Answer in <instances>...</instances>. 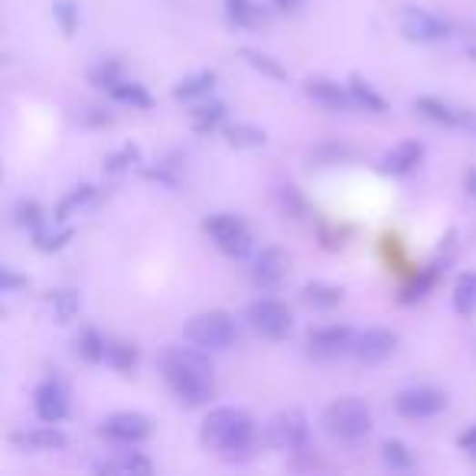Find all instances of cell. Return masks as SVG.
Returning <instances> with one entry per match:
<instances>
[{"label":"cell","instance_id":"obj_1","mask_svg":"<svg viewBox=\"0 0 476 476\" xmlns=\"http://www.w3.org/2000/svg\"><path fill=\"white\" fill-rule=\"evenodd\" d=\"M164 379L170 382L173 395L189 408H199L216 395V375H212V362L203 356V349H167L164 360Z\"/></svg>","mask_w":476,"mask_h":476},{"label":"cell","instance_id":"obj_13","mask_svg":"<svg viewBox=\"0 0 476 476\" xmlns=\"http://www.w3.org/2000/svg\"><path fill=\"white\" fill-rule=\"evenodd\" d=\"M33 408L43 424H59L69 414V395L59 382H43L33 391Z\"/></svg>","mask_w":476,"mask_h":476},{"label":"cell","instance_id":"obj_18","mask_svg":"<svg viewBox=\"0 0 476 476\" xmlns=\"http://www.w3.org/2000/svg\"><path fill=\"white\" fill-rule=\"evenodd\" d=\"M95 473H121V476H147L154 473V463L144 457L141 451H117L111 453L108 461L95 463Z\"/></svg>","mask_w":476,"mask_h":476},{"label":"cell","instance_id":"obj_40","mask_svg":"<svg viewBox=\"0 0 476 476\" xmlns=\"http://www.w3.org/2000/svg\"><path fill=\"white\" fill-rule=\"evenodd\" d=\"M0 284H4V294H14V290H26V278H20V274H14L10 268H4V278H0Z\"/></svg>","mask_w":476,"mask_h":476},{"label":"cell","instance_id":"obj_9","mask_svg":"<svg viewBox=\"0 0 476 476\" xmlns=\"http://www.w3.org/2000/svg\"><path fill=\"white\" fill-rule=\"evenodd\" d=\"M447 408V395L430 385H418V389H405L395 395V411L401 418H434Z\"/></svg>","mask_w":476,"mask_h":476},{"label":"cell","instance_id":"obj_27","mask_svg":"<svg viewBox=\"0 0 476 476\" xmlns=\"http://www.w3.org/2000/svg\"><path fill=\"white\" fill-rule=\"evenodd\" d=\"M349 92H352V102L360 105V108L372 111V115H382V111H385V98L375 92V88L369 86L362 76H352L349 78Z\"/></svg>","mask_w":476,"mask_h":476},{"label":"cell","instance_id":"obj_16","mask_svg":"<svg viewBox=\"0 0 476 476\" xmlns=\"http://www.w3.org/2000/svg\"><path fill=\"white\" fill-rule=\"evenodd\" d=\"M414 111H418V115H424L428 121H434V125H447V127L476 125L473 115H467V111H461V108H453V105L441 102V98H434V95H421V98H414Z\"/></svg>","mask_w":476,"mask_h":476},{"label":"cell","instance_id":"obj_14","mask_svg":"<svg viewBox=\"0 0 476 476\" xmlns=\"http://www.w3.org/2000/svg\"><path fill=\"white\" fill-rule=\"evenodd\" d=\"M288 268H290L288 251L278 248V245H268V248L261 251V255H258L255 268H251V278H255L258 288L271 290V288H278V284L284 281V274H288Z\"/></svg>","mask_w":476,"mask_h":476},{"label":"cell","instance_id":"obj_21","mask_svg":"<svg viewBox=\"0 0 476 476\" xmlns=\"http://www.w3.org/2000/svg\"><path fill=\"white\" fill-rule=\"evenodd\" d=\"M343 288H336V284L310 281L304 288V304L313 307V310H333V307L343 304Z\"/></svg>","mask_w":476,"mask_h":476},{"label":"cell","instance_id":"obj_39","mask_svg":"<svg viewBox=\"0 0 476 476\" xmlns=\"http://www.w3.org/2000/svg\"><path fill=\"white\" fill-rule=\"evenodd\" d=\"M281 209L288 212V216H294V219H300L307 212V206H304V199L297 196V189L294 187H281Z\"/></svg>","mask_w":476,"mask_h":476},{"label":"cell","instance_id":"obj_29","mask_svg":"<svg viewBox=\"0 0 476 476\" xmlns=\"http://www.w3.org/2000/svg\"><path fill=\"white\" fill-rule=\"evenodd\" d=\"M226 141L232 144V147H265L268 134L255 125H228Z\"/></svg>","mask_w":476,"mask_h":476},{"label":"cell","instance_id":"obj_15","mask_svg":"<svg viewBox=\"0 0 476 476\" xmlns=\"http://www.w3.org/2000/svg\"><path fill=\"white\" fill-rule=\"evenodd\" d=\"M304 95L307 98H313L317 105H323V108H333V111H346L356 105L352 102L349 86H339V82H333V78H307Z\"/></svg>","mask_w":476,"mask_h":476},{"label":"cell","instance_id":"obj_37","mask_svg":"<svg viewBox=\"0 0 476 476\" xmlns=\"http://www.w3.org/2000/svg\"><path fill=\"white\" fill-rule=\"evenodd\" d=\"M53 14H56V20H59V30H63L66 36H72L76 26H78V7L76 4H72V0H56Z\"/></svg>","mask_w":476,"mask_h":476},{"label":"cell","instance_id":"obj_3","mask_svg":"<svg viewBox=\"0 0 476 476\" xmlns=\"http://www.w3.org/2000/svg\"><path fill=\"white\" fill-rule=\"evenodd\" d=\"M323 428H327L329 438L336 441H362L372 430V411H369L366 401L352 399V395H346V399H336L327 405V411H323Z\"/></svg>","mask_w":476,"mask_h":476},{"label":"cell","instance_id":"obj_45","mask_svg":"<svg viewBox=\"0 0 476 476\" xmlns=\"http://www.w3.org/2000/svg\"><path fill=\"white\" fill-rule=\"evenodd\" d=\"M467 56H470V59H473V63H476V46H470V49H467Z\"/></svg>","mask_w":476,"mask_h":476},{"label":"cell","instance_id":"obj_33","mask_svg":"<svg viewBox=\"0 0 476 476\" xmlns=\"http://www.w3.org/2000/svg\"><path fill=\"white\" fill-rule=\"evenodd\" d=\"M137 160H141V147H137V144H125V147H117L115 154L105 157V170L125 173V170H131Z\"/></svg>","mask_w":476,"mask_h":476},{"label":"cell","instance_id":"obj_28","mask_svg":"<svg viewBox=\"0 0 476 476\" xmlns=\"http://www.w3.org/2000/svg\"><path fill=\"white\" fill-rule=\"evenodd\" d=\"M105 349H108V339H105L98 329H82V336L76 339V352L82 356L86 362H102L105 360Z\"/></svg>","mask_w":476,"mask_h":476},{"label":"cell","instance_id":"obj_25","mask_svg":"<svg viewBox=\"0 0 476 476\" xmlns=\"http://www.w3.org/2000/svg\"><path fill=\"white\" fill-rule=\"evenodd\" d=\"M453 310L463 313V317L476 313V271L457 278V284H453Z\"/></svg>","mask_w":476,"mask_h":476},{"label":"cell","instance_id":"obj_30","mask_svg":"<svg viewBox=\"0 0 476 476\" xmlns=\"http://www.w3.org/2000/svg\"><path fill=\"white\" fill-rule=\"evenodd\" d=\"M92 199H95V187H76L63 203H59V209H56V222L72 219V216H76L78 209H86Z\"/></svg>","mask_w":476,"mask_h":476},{"label":"cell","instance_id":"obj_35","mask_svg":"<svg viewBox=\"0 0 476 476\" xmlns=\"http://www.w3.org/2000/svg\"><path fill=\"white\" fill-rule=\"evenodd\" d=\"M14 219L16 226L36 232V228H43V209H39V203H33V199H20V203L14 206Z\"/></svg>","mask_w":476,"mask_h":476},{"label":"cell","instance_id":"obj_5","mask_svg":"<svg viewBox=\"0 0 476 476\" xmlns=\"http://www.w3.org/2000/svg\"><path fill=\"white\" fill-rule=\"evenodd\" d=\"M203 232L209 235L212 242H216V248L228 258H245L251 251V245H255L248 226H245L238 216H232V212H216V216H209V219L203 222Z\"/></svg>","mask_w":476,"mask_h":476},{"label":"cell","instance_id":"obj_34","mask_svg":"<svg viewBox=\"0 0 476 476\" xmlns=\"http://www.w3.org/2000/svg\"><path fill=\"white\" fill-rule=\"evenodd\" d=\"M382 463L391 470H411L414 467V457L401 441H385L382 444Z\"/></svg>","mask_w":476,"mask_h":476},{"label":"cell","instance_id":"obj_4","mask_svg":"<svg viewBox=\"0 0 476 476\" xmlns=\"http://www.w3.org/2000/svg\"><path fill=\"white\" fill-rule=\"evenodd\" d=\"M183 339L206 352H216V349H228L235 346L238 339V327L228 313L222 310H206V313H196L189 317V323L183 327Z\"/></svg>","mask_w":476,"mask_h":476},{"label":"cell","instance_id":"obj_22","mask_svg":"<svg viewBox=\"0 0 476 476\" xmlns=\"http://www.w3.org/2000/svg\"><path fill=\"white\" fill-rule=\"evenodd\" d=\"M226 14L235 26H245V30H255V26L265 24V14L255 0H226Z\"/></svg>","mask_w":476,"mask_h":476},{"label":"cell","instance_id":"obj_42","mask_svg":"<svg viewBox=\"0 0 476 476\" xmlns=\"http://www.w3.org/2000/svg\"><path fill=\"white\" fill-rule=\"evenodd\" d=\"M111 117L108 115H102L98 108H88V115H86V125H108Z\"/></svg>","mask_w":476,"mask_h":476},{"label":"cell","instance_id":"obj_2","mask_svg":"<svg viewBox=\"0 0 476 476\" xmlns=\"http://www.w3.org/2000/svg\"><path fill=\"white\" fill-rule=\"evenodd\" d=\"M203 444L226 457H245L255 444V421L242 408H216L203 421Z\"/></svg>","mask_w":476,"mask_h":476},{"label":"cell","instance_id":"obj_26","mask_svg":"<svg viewBox=\"0 0 476 476\" xmlns=\"http://www.w3.org/2000/svg\"><path fill=\"white\" fill-rule=\"evenodd\" d=\"M105 362L117 372H134L137 366V346L134 343H121V339H108V349H105Z\"/></svg>","mask_w":476,"mask_h":476},{"label":"cell","instance_id":"obj_41","mask_svg":"<svg viewBox=\"0 0 476 476\" xmlns=\"http://www.w3.org/2000/svg\"><path fill=\"white\" fill-rule=\"evenodd\" d=\"M430 281H434V271H424L421 281H414L411 288L405 290V300H414V297H424V290L430 288Z\"/></svg>","mask_w":476,"mask_h":476},{"label":"cell","instance_id":"obj_17","mask_svg":"<svg viewBox=\"0 0 476 476\" xmlns=\"http://www.w3.org/2000/svg\"><path fill=\"white\" fill-rule=\"evenodd\" d=\"M424 160V144L421 141H401L382 157V173H391V177H405L414 167Z\"/></svg>","mask_w":476,"mask_h":476},{"label":"cell","instance_id":"obj_36","mask_svg":"<svg viewBox=\"0 0 476 476\" xmlns=\"http://www.w3.org/2000/svg\"><path fill=\"white\" fill-rule=\"evenodd\" d=\"M72 238V228H59V232H46V228H36L33 232V245L39 251H59Z\"/></svg>","mask_w":476,"mask_h":476},{"label":"cell","instance_id":"obj_12","mask_svg":"<svg viewBox=\"0 0 476 476\" xmlns=\"http://www.w3.org/2000/svg\"><path fill=\"white\" fill-rule=\"evenodd\" d=\"M352 329L349 327H317L307 333V352L320 360H336L343 352H352Z\"/></svg>","mask_w":476,"mask_h":476},{"label":"cell","instance_id":"obj_43","mask_svg":"<svg viewBox=\"0 0 476 476\" xmlns=\"http://www.w3.org/2000/svg\"><path fill=\"white\" fill-rule=\"evenodd\" d=\"M274 7L278 10H284V14H290V10H300L304 7V0H271Z\"/></svg>","mask_w":476,"mask_h":476},{"label":"cell","instance_id":"obj_20","mask_svg":"<svg viewBox=\"0 0 476 476\" xmlns=\"http://www.w3.org/2000/svg\"><path fill=\"white\" fill-rule=\"evenodd\" d=\"M219 76L216 72H196V76H187L180 78L177 86H173V98H180V102H196V98H209L212 88H216Z\"/></svg>","mask_w":476,"mask_h":476},{"label":"cell","instance_id":"obj_10","mask_svg":"<svg viewBox=\"0 0 476 476\" xmlns=\"http://www.w3.org/2000/svg\"><path fill=\"white\" fill-rule=\"evenodd\" d=\"M150 430H154L150 418L137 411H115L102 421V434L117 441V444H141V441L150 438Z\"/></svg>","mask_w":476,"mask_h":476},{"label":"cell","instance_id":"obj_24","mask_svg":"<svg viewBox=\"0 0 476 476\" xmlns=\"http://www.w3.org/2000/svg\"><path fill=\"white\" fill-rule=\"evenodd\" d=\"M108 92H111V98H115V102L131 105V108L147 111L150 105H154V98H150V92L141 86V82H125V78H121L115 88H108Z\"/></svg>","mask_w":476,"mask_h":476},{"label":"cell","instance_id":"obj_32","mask_svg":"<svg viewBox=\"0 0 476 476\" xmlns=\"http://www.w3.org/2000/svg\"><path fill=\"white\" fill-rule=\"evenodd\" d=\"M222 117H226V105H222V102L199 105V108L193 111V127L199 134H206V131H212V127H219Z\"/></svg>","mask_w":476,"mask_h":476},{"label":"cell","instance_id":"obj_44","mask_svg":"<svg viewBox=\"0 0 476 476\" xmlns=\"http://www.w3.org/2000/svg\"><path fill=\"white\" fill-rule=\"evenodd\" d=\"M463 187H467V193L476 199V170H467V177H463Z\"/></svg>","mask_w":476,"mask_h":476},{"label":"cell","instance_id":"obj_31","mask_svg":"<svg viewBox=\"0 0 476 476\" xmlns=\"http://www.w3.org/2000/svg\"><path fill=\"white\" fill-rule=\"evenodd\" d=\"M242 59L251 66V69L261 72V76H268V78H288V69H284L278 59H271L268 53H258V49H242Z\"/></svg>","mask_w":476,"mask_h":476},{"label":"cell","instance_id":"obj_23","mask_svg":"<svg viewBox=\"0 0 476 476\" xmlns=\"http://www.w3.org/2000/svg\"><path fill=\"white\" fill-rule=\"evenodd\" d=\"M46 304H49V310H53L56 323H69L72 317L82 310V297H78L76 290H66V288L63 290H49Z\"/></svg>","mask_w":476,"mask_h":476},{"label":"cell","instance_id":"obj_11","mask_svg":"<svg viewBox=\"0 0 476 476\" xmlns=\"http://www.w3.org/2000/svg\"><path fill=\"white\" fill-rule=\"evenodd\" d=\"M399 349V333L395 329H385V327H375L366 329L352 339V356L366 366H375V362H385L391 352Z\"/></svg>","mask_w":476,"mask_h":476},{"label":"cell","instance_id":"obj_8","mask_svg":"<svg viewBox=\"0 0 476 476\" xmlns=\"http://www.w3.org/2000/svg\"><path fill=\"white\" fill-rule=\"evenodd\" d=\"M248 323L258 336L265 339H284L294 327V317H290L288 304L274 300V297H261L248 307Z\"/></svg>","mask_w":476,"mask_h":476},{"label":"cell","instance_id":"obj_19","mask_svg":"<svg viewBox=\"0 0 476 476\" xmlns=\"http://www.w3.org/2000/svg\"><path fill=\"white\" fill-rule=\"evenodd\" d=\"M16 447H24V451H63L66 447V434L56 424H46V428H33V430H20L14 434Z\"/></svg>","mask_w":476,"mask_h":476},{"label":"cell","instance_id":"obj_38","mask_svg":"<svg viewBox=\"0 0 476 476\" xmlns=\"http://www.w3.org/2000/svg\"><path fill=\"white\" fill-rule=\"evenodd\" d=\"M88 82L98 88H115L117 82H121V66L117 63H102L95 66L92 72H88Z\"/></svg>","mask_w":476,"mask_h":476},{"label":"cell","instance_id":"obj_6","mask_svg":"<svg viewBox=\"0 0 476 476\" xmlns=\"http://www.w3.org/2000/svg\"><path fill=\"white\" fill-rule=\"evenodd\" d=\"M307 434H310V428H307V414L300 411V408H284V411L274 414L265 428L268 447H271V451H281V453L304 451Z\"/></svg>","mask_w":476,"mask_h":476},{"label":"cell","instance_id":"obj_7","mask_svg":"<svg viewBox=\"0 0 476 476\" xmlns=\"http://www.w3.org/2000/svg\"><path fill=\"white\" fill-rule=\"evenodd\" d=\"M399 26L405 33V39H411V43H444L451 36V24L447 20H441L438 14H430L424 7H414V4L401 7Z\"/></svg>","mask_w":476,"mask_h":476}]
</instances>
